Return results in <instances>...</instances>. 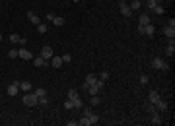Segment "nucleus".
Returning a JSON list of instances; mask_svg holds the SVG:
<instances>
[{
	"mask_svg": "<svg viewBox=\"0 0 175 126\" xmlns=\"http://www.w3.org/2000/svg\"><path fill=\"white\" fill-rule=\"evenodd\" d=\"M99 80H103V82H107V80H109V74H107V72H101V76H99Z\"/></svg>",
	"mask_w": 175,
	"mask_h": 126,
	"instance_id": "nucleus-33",
	"label": "nucleus"
},
{
	"mask_svg": "<svg viewBox=\"0 0 175 126\" xmlns=\"http://www.w3.org/2000/svg\"><path fill=\"white\" fill-rule=\"evenodd\" d=\"M84 116H88V120H90V124H95L97 120H99V116H97L95 113H91L90 109H84Z\"/></svg>",
	"mask_w": 175,
	"mask_h": 126,
	"instance_id": "nucleus-7",
	"label": "nucleus"
},
{
	"mask_svg": "<svg viewBox=\"0 0 175 126\" xmlns=\"http://www.w3.org/2000/svg\"><path fill=\"white\" fill-rule=\"evenodd\" d=\"M64 21H66V19L62 18V16H55V19H53V23L58 25V27H60V25H64Z\"/></svg>",
	"mask_w": 175,
	"mask_h": 126,
	"instance_id": "nucleus-19",
	"label": "nucleus"
},
{
	"mask_svg": "<svg viewBox=\"0 0 175 126\" xmlns=\"http://www.w3.org/2000/svg\"><path fill=\"white\" fill-rule=\"evenodd\" d=\"M148 82H150V78H148V76H140V85H146Z\"/></svg>",
	"mask_w": 175,
	"mask_h": 126,
	"instance_id": "nucleus-31",
	"label": "nucleus"
},
{
	"mask_svg": "<svg viewBox=\"0 0 175 126\" xmlns=\"http://www.w3.org/2000/svg\"><path fill=\"white\" fill-rule=\"evenodd\" d=\"M6 93L10 95V97H16V95L19 93V82L10 83V85H8V89H6Z\"/></svg>",
	"mask_w": 175,
	"mask_h": 126,
	"instance_id": "nucleus-6",
	"label": "nucleus"
},
{
	"mask_svg": "<svg viewBox=\"0 0 175 126\" xmlns=\"http://www.w3.org/2000/svg\"><path fill=\"white\" fill-rule=\"evenodd\" d=\"M156 2H158V4H160V2H162V0H156Z\"/></svg>",
	"mask_w": 175,
	"mask_h": 126,
	"instance_id": "nucleus-39",
	"label": "nucleus"
},
{
	"mask_svg": "<svg viewBox=\"0 0 175 126\" xmlns=\"http://www.w3.org/2000/svg\"><path fill=\"white\" fill-rule=\"evenodd\" d=\"M24 105H27V107H35V105H39V97L35 93H29V91H26V95H24Z\"/></svg>",
	"mask_w": 175,
	"mask_h": 126,
	"instance_id": "nucleus-1",
	"label": "nucleus"
},
{
	"mask_svg": "<svg viewBox=\"0 0 175 126\" xmlns=\"http://www.w3.org/2000/svg\"><path fill=\"white\" fill-rule=\"evenodd\" d=\"M163 50H165V54H167V56H173V54H175V41H173V39H169V43L165 45V49H163Z\"/></svg>",
	"mask_w": 175,
	"mask_h": 126,
	"instance_id": "nucleus-8",
	"label": "nucleus"
},
{
	"mask_svg": "<svg viewBox=\"0 0 175 126\" xmlns=\"http://www.w3.org/2000/svg\"><path fill=\"white\" fill-rule=\"evenodd\" d=\"M60 58H62V62H70V60H72V54H70V52H64Z\"/></svg>",
	"mask_w": 175,
	"mask_h": 126,
	"instance_id": "nucleus-28",
	"label": "nucleus"
},
{
	"mask_svg": "<svg viewBox=\"0 0 175 126\" xmlns=\"http://www.w3.org/2000/svg\"><path fill=\"white\" fill-rule=\"evenodd\" d=\"M19 39L21 37H19L18 33H12V35H10V41H12V43H19Z\"/></svg>",
	"mask_w": 175,
	"mask_h": 126,
	"instance_id": "nucleus-29",
	"label": "nucleus"
},
{
	"mask_svg": "<svg viewBox=\"0 0 175 126\" xmlns=\"http://www.w3.org/2000/svg\"><path fill=\"white\" fill-rule=\"evenodd\" d=\"M97 82V78H95V76H93V74H90V76H86V85H93V83H95Z\"/></svg>",
	"mask_w": 175,
	"mask_h": 126,
	"instance_id": "nucleus-18",
	"label": "nucleus"
},
{
	"mask_svg": "<svg viewBox=\"0 0 175 126\" xmlns=\"http://www.w3.org/2000/svg\"><path fill=\"white\" fill-rule=\"evenodd\" d=\"M160 99H162V97H160L158 91H150V93H148V103H152V105H156Z\"/></svg>",
	"mask_w": 175,
	"mask_h": 126,
	"instance_id": "nucleus-11",
	"label": "nucleus"
},
{
	"mask_svg": "<svg viewBox=\"0 0 175 126\" xmlns=\"http://www.w3.org/2000/svg\"><path fill=\"white\" fill-rule=\"evenodd\" d=\"M148 23H150V16L140 14V21H138V25H148Z\"/></svg>",
	"mask_w": 175,
	"mask_h": 126,
	"instance_id": "nucleus-21",
	"label": "nucleus"
},
{
	"mask_svg": "<svg viewBox=\"0 0 175 126\" xmlns=\"http://www.w3.org/2000/svg\"><path fill=\"white\" fill-rule=\"evenodd\" d=\"M152 68H154V70H163V72H167V70H169V64L163 62L162 58H154V60H152Z\"/></svg>",
	"mask_w": 175,
	"mask_h": 126,
	"instance_id": "nucleus-3",
	"label": "nucleus"
},
{
	"mask_svg": "<svg viewBox=\"0 0 175 126\" xmlns=\"http://www.w3.org/2000/svg\"><path fill=\"white\" fill-rule=\"evenodd\" d=\"M19 89H21V91H31V83L29 82H19Z\"/></svg>",
	"mask_w": 175,
	"mask_h": 126,
	"instance_id": "nucleus-20",
	"label": "nucleus"
},
{
	"mask_svg": "<svg viewBox=\"0 0 175 126\" xmlns=\"http://www.w3.org/2000/svg\"><path fill=\"white\" fill-rule=\"evenodd\" d=\"M146 4H148V8H150V10H152V8H154L156 4H158V2H156V0H148V2H146Z\"/></svg>",
	"mask_w": 175,
	"mask_h": 126,
	"instance_id": "nucleus-35",
	"label": "nucleus"
},
{
	"mask_svg": "<svg viewBox=\"0 0 175 126\" xmlns=\"http://www.w3.org/2000/svg\"><path fill=\"white\" fill-rule=\"evenodd\" d=\"M33 93L37 95V97H45V95H47V91H45V89H43V87H37V89H35V91H33Z\"/></svg>",
	"mask_w": 175,
	"mask_h": 126,
	"instance_id": "nucleus-25",
	"label": "nucleus"
},
{
	"mask_svg": "<svg viewBox=\"0 0 175 126\" xmlns=\"http://www.w3.org/2000/svg\"><path fill=\"white\" fill-rule=\"evenodd\" d=\"M129 6H130V10L134 12V10H138V8H140V0H132V2H130Z\"/></svg>",
	"mask_w": 175,
	"mask_h": 126,
	"instance_id": "nucleus-23",
	"label": "nucleus"
},
{
	"mask_svg": "<svg viewBox=\"0 0 175 126\" xmlns=\"http://www.w3.org/2000/svg\"><path fill=\"white\" fill-rule=\"evenodd\" d=\"M150 122H152V124H162V116H160V114H158V111H156V113H152V116H150Z\"/></svg>",
	"mask_w": 175,
	"mask_h": 126,
	"instance_id": "nucleus-15",
	"label": "nucleus"
},
{
	"mask_svg": "<svg viewBox=\"0 0 175 126\" xmlns=\"http://www.w3.org/2000/svg\"><path fill=\"white\" fill-rule=\"evenodd\" d=\"M27 19H29V21H31L33 25H39V23H41V18H39V16H37L35 12H31V10L27 12Z\"/></svg>",
	"mask_w": 175,
	"mask_h": 126,
	"instance_id": "nucleus-10",
	"label": "nucleus"
},
{
	"mask_svg": "<svg viewBox=\"0 0 175 126\" xmlns=\"http://www.w3.org/2000/svg\"><path fill=\"white\" fill-rule=\"evenodd\" d=\"M0 43H2V33H0Z\"/></svg>",
	"mask_w": 175,
	"mask_h": 126,
	"instance_id": "nucleus-37",
	"label": "nucleus"
},
{
	"mask_svg": "<svg viewBox=\"0 0 175 126\" xmlns=\"http://www.w3.org/2000/svg\"><path fill=\"white\" fill-rule=\"evenodd\" d=\"M119 10H121V14H123L125 18H130V16H132V10H130V6L125 0H119Z\"/></svg>",
	"mask_w": 175,
	"mask_h": 126,
	"instance_id": "nucleus-4",
	"label": "nucleus"
},
{
	"mask_svg": "<svg viewBox=\"0 0 175 126\" xmlns=\"http://www.w3.org/2000/svg\"><path fill=\"white\" fill-rule=\"evenodd\" d=\"M64 109H74V103H72V101L68 99V101L64 103Z\"/></svg>",
	"mask_w": 175,
	"mask_h": 126,
	"instance_id": "nucleus-34",
	"label": "nucleus"
},
{
	"mask_svg": "<svg viewBox=\"0 0 175 126\" xmlns=\"http://www.w3.org/2000/svg\"><path fill=\"white\" fill-rule=\"evenodd\" d=\"M8 56H10V58H18V50H16V49H12L10 52H8Z\"/></svg>",
	"mask_w": 175,
	"mask_h": 126,
	"instance_id": "nucleus-32",
	"label": "nucleus"
},
{
	"mask_svg": "<svg viewBox=\"0 0 175 126\" xmlns=\"http://www.w3.org/2000/svg\"><path fill=\"white\" fill-rule=\"evenodd\" d=\"M18 58H24V60H33V54L27 49H19L18 50Z\"/></svg>",
	"mask_w": 175,
	"mask_h": 126,
	"instance_id": "nucleus-9",
	"label": "nucleus"
},
{
	"mask_svg": "<svg viewBox=\"0 0 175 126\" xmlns=\"http://www.w3.org/2000/svg\"><path fill=\"white\" fill-rule=\"evenodd\" d=\"M156 33V27L152 23H148V25H144V35H154Z\"/></svg>",
	"mask_w": 175,
	"mask_h": 126,
	"instance_id": "nucleus-17",
	"label": "nucleus"
},
{
	"mask_svg": "<svg viewBox=\"0 0 175 126\" xmlns=\"http://www.w3.org/2000/svg\"><path fill=\"white\" fill-rule=\"evenodd\" d=\"M152 10H154V12H156V14H158V16H162V14H163V12H165V10H163V6H162V4H156V6H154V8H152Z\"/></svg>",
	"mask_w": 175,
	"mask_h": 126,
	"instance_id": "nucleus-22",
	"label": "nucleus"
},
{
	"mask_svg": "<svg viewBox=\"0 0 175 126\" xmlns=\"http://www.w3.org/2000/svg\"><path fill=\"white\" fill-rule=\"evenodd\" d=\"M49 62H51V66H55V68H60V66L64 64V62H62V58H60V56H53L51 60H49Z\"/></svg>",
	"mask_w": 175,
	"mask_h": 126,
	"instance_id": "nucleus-14",
	"label": "nucleus"
},
{
	"mask_svg": "<svg viewBox=\"0 0 175 126\" xmlns=\"http://www.w3.org/2000/svg\"><path fill=\"white\" fill-rule=\"evenodd\" d=\"M78 126H90V120H88V116H82V118L78 120Z\"/></svg>",
	"mask_w": 175,
	"mask_h": 126,
	"instance_id": "nucleus-24",
	"label": "nucleus"
},
{
	"mask_svg": "<svg viewBox=\"0 0 175 126\" xmlns=\"http://www.w3.org/2000/svg\"><path fill=\"white\" fill-rule=\"evenodd\" d=\"M72 2H76V4H78V2H80V0H72Z\"/></svg>",
	"mask_w": 175,
	"mask_h": 126,
	"instance_id": "nucleus-38",
	"label": "nucleus"
},
{
	"mask_svg": "<svg viewBox=\"0 0 175 126\" xmlns=\"http://www.w3.org/2000/svg\"><path fill=\"white\" fill-rule=\"evenodd\" d=\"M39 56H43L47 60V62H49V60H51L53 56H55V52H53V47H49V45H45V47H43V49H41V54H39Z\"/></svg>",
	"mask_w": 175,
	"mask_h": 126,
	"instance_id": "nucleus-5",
	"label": "nucleus"
},
{
	"mask_svg": "<svg viewBox=\"0 0 175 126\" xmlns=\"http://www.w3.org/2000/svg\"><path fill=\"white\" fill-rule=\"evenodd\" d=\"M55 19V14H47V21H53Z\"/></svg>",
	"mask_w": 175,
	"mask_h": 126,
	"instance_id": "nucleus-36",
	"label": "nucleus"
},
{
	"mask_svg": "<svg viewBox=\"0 0 175 126\" xmlns=\"http://www.w3.org/2000/svg\"><path fill=\"white\" fill-rule=\"evenodd\" d=\"M90 103H91V105H93V107H97V105H99V97H97V95H91Z\"/></svg>",
	"mask_w": 175,
	"mask_h": 126,
	"instance_id": "nucleus-27",
	"label": "nucleus"
},
{
	"mask_svg": "<svg viewBox=\"0 0 175 126\" xmlns=\"http://www.w3.org/2000/svg\"><path fill=\"white\" fill-rule=\"evenodd\" d=\"M37 31L39 33H47V23H43V21H41V23L37 25Z\"/></svg>",
	"mask_w": 175,
	"mask_h": 126,
	"instance_id": "nucleus-26",
	"label": "nucleus"
},
{
	"mask_svg": "<svg viewBox=\"0 0 175 126\" xmlns=\"http://www.w3.org/2000/svg\"><path fill=\"white\" fill-rule=\"evenodd\" d=\"M163 35H165L167 39H173V37H175V27H169V25H165V27H163Z\"/></svg>",
	"mask_w": 175,
	"mask_h": 126,
	"instance_id": "nucleus-12",
	"label": "nucleus"
},
{
	"mask_svg": "<svg viewBox=\"0 0 175 126\" xmlns=\"http://www.w3.org/2000/svg\"><path fill=\"white\" fill-rule=\"evenodd\" d=\"M154 107H156V111H162V113H163V111H167V101L160 99V101H158V103L154 105Z\"/></svg>",
	"mask_w": 175,
	"mask_h": 126,
	"instance_id": "nucleus-13",
	"label": "nucleus"
},
{
	"mask_svg": "<svg viewBox=\"0 0 175 126\" xmlns=\"http://www.w3.org/2000/svg\"><path fill=\"white\" fill-rule=\"evenodd\" d=\"M68 99L74 103V109H82L84 107V103H82V99H80V95H78L76 89H70V91H68Z\"/></svg>",
	"mask_w": 175,
	"mask_h": 126,
	"instance_id": "nucleus-2",
	"label": "nucleus"
},
{
	"mask_svg": "<svg viewBox=\"0 0 175 126\" xmlns=\"http://www.w3.org/2000/svg\"><path fill=\"white\" fill-rule=\"evenodd\" d=\"M39 105H49V97H39Z\"/></svg>",
	"mask_w": 175,
	"mask_h": 126,
	"instance_id": "nucleus-30",
	"label": "nucleus"
},
{
	"mask_svg": "<svg viewBox=\"0 0 175 126\" xmlns=\"http://www.w3.org/2000/svg\"><path fill=\"white\" fill-rule=\"evenodd\" d=\"M33 64H35L37 68H43V66L47 64V60H45L43 56H35V58H33Z\"/></svg>",
	"mask_w": 175,
	"mask_h": 126,
	"instance_id": "nucleus-16",
	"label": "nucleus"
}]
</instances>
